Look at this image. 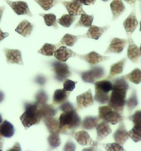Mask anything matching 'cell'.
Listing matches in <instances>:
<instances>
[{
  "instance_id": "cell-55",
  "label": "cell",
  "mask_w": 141,
  "mask_h": 151,
  "mask_svg": "<svg viewBox=\"0 0 141 151\" xmlns=\"http://www.w3.org/2000/svg\"><path fill=\"white\" fill-rule=\"evenodd\" d=\"M2 137H2V134H1V133H0V139H1V138H2Z\"/></svg>"
},
{
  "instance_id": "cell-45",
  "label": "cell",
  "mask_w": 141,
  "mask_h": 151,
  "mask_svg": "<svg viewBox=\"0 0 141 151\" xmlns=\"http://www.w3.org/2000/svg\"><path fill=\"white\" fill-rule=\"evenodd\" d=\"M34 81L36 83L38 84L40 86H43L46 84V78L44 76L40 75L36 76Z\"/></svg>"
},
{
  "instance_id": "cell-41",
  "label": "cell",
  "mask_w": 141,
  "mask_h": 151,
  "mask_svg": "<svg viewBox=\"0 0 141 151\" xmlns=\"http://www.w3.org/2000/svg\"><path fill=\"white\" fill-rule=\"evenodd\" d=\"M128 119L132 121L134 125L141 126V110L135 111L132 115L128 117Z\"/></svg>"
},
{
  "instance_id": "cell-27",
  "label": "cell",
  "mask_w": 141,
  "mask_h": 151,
  "mask_svg": "<svg viewBox=\"0 0 141 151\" xmlns=\"http://www.w3.org/2000/svg\"><path fill=\"white\" fill-rule=\"evenodd\" d=\"M15 132L13 124L7 120H4L0 124V133L3 137L11 138Z\"/></svg>"
},
{
  "instance_id": "cell-48",
  "label": "cell",
  "mask_w": 141,
  "mask_h": 151,
  "mask_svg": "<svg viewBox=\"0 0 141 151\" xmlns=\"http://www.w3.org/2000/svg\"><path fill=\"white\" fill-rule=\"evenodd\" d=\"M9 36V34L8 33H4L3 32L0 28V42L4 40L5 38Z\"/></svg>"
},
{
  "instance_id": "cell-17",
  "label": "cell",
  "mask_w": 141,
  "mask_h": 151,
  "mask_svg": "<svg viewBox=\"0 0 141 151\" xmlns=\"http://www.w3.org/2000/svg\"><path fill=\"white\" fill-rule=\"evenodd\" d=\"M96 131L97 134L96 141L98 143L105 138L112 132V129L109 123L105 121H103L100 123L98 124L96 127Z\"/></svg>"
},
{
  "instance_id": "cell-18",
  "label": "cell",
  "mask_w": 141,
  "mask_h": 151,
  "mask_svg": "<svg viewBox=\"0 0 141 151\" xmlns=\"http://www.w3.org/2000/svg\"><path fill=\"white\" fill-rule=\"evenodd\" d=\"M77 54L65 46H61L58 48L54 54V57L62 62H66L69 58L74 57Z\"/></svg>"
},
{
  "instance_id": "cell-28",
  "label": "cell",
  "mask_w": 141,
  "mask_h": 151,
  "mask_svg": "<svg viewBox=\"0 0 141 151\" xmlns=\"http://www.w3.org/2000/svg\"><path fill=\"white\" fill-rule=\"evenodd\" d=\"M70 91H66L64 89H57L55 90L53 96V104L55 105L61 104L66 102L68 98Z\"/></svg>"
},
{
  "instance_id": "cell-59",
  "label": "cell",
  "mask_w": 141,
  "mask_h": 151,
  "mask_svg": "<svg viewBox=\"0 0 141 151\" xmlns=\"http://www.w3.org/2000/svg\"><path fill=\"white\" fill-rule=\"evenodd\" d=\"M138 1H141V0H138Z\"/></svg>"
},
{
  "instance_id": "cell-3",
  "label": "cell",
  "mask_w": 141,
  "mask_h": 151,
  "mask_svg": "<svg viewBox=\"0 0 141 151\" xmlns=\"http://www.w3.org/2000/svg\"><path fill=\"white\" fill-rule=\"evenodd\" d=\"M40 105H41L36 101L24 103L25 111L20 117V120L26 129L33 125L39 124L42 120L41 116L38 112Z\"/></svg>"
},
{
  "instance_id": "cell-54",
  "label": "cell",
  "mask_w": 141,
  "mask_h": 151,
  "mask_svg": "<svg viewBox=\"0 0 141 151\" xmlns=\"http://www.w3.org/2000/svg\"><path fill=\"white\" fill-rule=\"evenodd\" d=\"M2 122H3V119H2V116H1V114H0V124H1Z\"/></svg>"
},
{
  "instance_id": "cell-7",
  "label": "cell",
  "mask_w": 141,
  "mask_h": 151,
  "mask_svg": "<svg viewBox=\"0 0 141 151\" xmlns=\"http://www.w3.org/2000/svg\"><path fill=\"white\" fill-rule=\"evenodd\" d=\"M54 78L56 80L62 82L71 76V72L68 65L65 62L60 61H53L51 63Z\"/></svg>"
},
{
  "instance_id": "cell-23",
  "label": "cell",
  "mask_w": 141,
  "mask_h": 151,
  "mask_svg": "<svg viewBox=\"0 0 141 151\" xmlns=\"http://www.w3.org/2000/svg\"><path fill=\"white\" fill-rule=\"evenodd\" d=\"M33 28L34 26L31 23L24 19L18 24L15 31L22 36L26 37L31 35Z\"/></svg>"
},
{
  "instance_id": "cell-22",
  "label": "cell",
  "mask_w": 141,
  "mask_h": 151,
  "mask_svg": "<svg viewBox=\"0 0 141 151\" xmlns=\"http://www.w3.org/2000/svg\"><path fill=\"white\" fill-rule=\"evenodd\" d=\"M110 6L113 13V20L118 18L126 9L122 0H113L110 4Z\"/></svg>"
},
{
  "instance_id": "cell-6",
  "label": "cell",
  "mask_w": 141,
  "mask_h": 151,
  "mask_svg": "<svg viewBox=\"0 0 141 151\" xmlns=\"http://www.w3.org/2000/svg\"><path fill=\"white\" fill-rule=\"evenodd\" d=\"M79 74L84 82L95 84L97 80L100 79L105 76V73L104 67L96 65L92 66L88 70L80 72Z\"/></svg>"
},
{
  "instance_id": "cell-51",
  "label": "cell",
  "mask_w": 141,
  "mask_h": 151,
  "mask_svg": "<svg viewBox=\"0 0 141 151\" xmlns=\"http://www.w3.org/2000/svg\"><path fill=\"white\" fill-rule=\"evenodd\" d=\"M4 94L2 91H0V104L4 101Z\"/></svg>"
},
{
  "instance_id": "cell-19",
  "label": "cell",
  "mask_w": 141,
  "mask_h": 151,
  "mask_svg": "<svg viewBox=\"0 0 141 151\" xmlns=\"http://www.w3.org/2000/svg\"><path fill=\"white\" fill-rule=\"evenodd\" d=\"M60 3L63 5L67 10L68 14L72 16H79L85 14L82 6L73 2H67L60 0Z\"/></svg>"
},
{
  "instance_id": "cell-42",
  "label": "cell",
  "mask_w": 141,
  "mask_h": 151,
  "mask_svg": "<svg viewBox=\"0 0 141 151\" xmlns=\"http://www.w3.org/2000/svg\"><path fill=\"white\" fill-rule=\"evenodd\" d=\"M77 83V81H74L67 79L63 83V89L67 91H72L75 89V84Z\"/></svg>"
},
{
  "instance_id": "cell-58",
  "label": "cell",
  "mask_w": 141,
  "mask_h": 151,
  "mask_svg": "<svg viewBox=\"0 0 141 151\" xmlns=\"http://www.w3.org/2000/svg\"><path fill=\"white\" fill-rule=\"evenodd\" d=\"M140 50H141V47H140Z\"/></svg>"
},
{
  "instance_id": "cell-47",
  "label": "cell",
  "mask_w": 141,
  "mask_h": 151,
  "mask_svg": "<svg viewBox=\"0 0 141 151\" xmlns=\"http://www.w3.org/2000/svg\"><path fill=\"white\" fill-rule=\"evenodd\" d=\"M8 151H22L21 148V146L19 145V143L18 142H17L14 144V145L13 146L12 148L9 149Z\"/></svg>"
},
{
  "instance_id": "cell-21",
  "label": "cell",
  "mask_w": 141,
  "mask_h": 151,
  "mask_svg": "<svg viewBox=\"0 0 141 151\" xmlns=\"http://www.w3.org/2000/svg\"><path fill=\"white\" fill-rule=\"evenodd\" d=\"M58 109H56L53 105H40L38 112L40 115L41 116L42 119L43 120L46 117H53L57 114Z\"/></svg>"
},
{
  "instance_id": "cell-60",
  "label": "cell",
  "mask_w": 141,
  "mask_h": 151,
  "mask_svg": "<svg viewBox=\"0 0 141 151\" xmlns=\"http://www.w3.org/2000/svg\"><path fill=\"white\" fill-rule=\"evenodd\" d=\"M5 1H6V0H5Z\"/></svg>"
},
{
  "instance_id": "cell-44",
  "label": "cell",
  "mask_w": 141,
  "mask_h": 151,
  "mask_svg": "<svg viewBox=\"0 0 141 151\" xmlns=\"http://www.w3.org/2000/svg\"><path fill=\"white\" fill-rule=\"evenodd\" d=\"M75 145L73 141L68 140L66 142L65 146L63 148V151H75Z\"/></svg>"
},
{
  "instance_id": "cell-12",
  "label": "cell",
  "mask_w": 141,
  "mask_h": 151,
  "mask_svg": "<svg viewBox=\"0 0 141 151\" xmlns=\"http://www.w3.org/2000/svg\"><path fill=\"white\" fill-rule=\"evenodd\" d=\"M127 40H126L114 38L111 41L110 45L104 54L111 53H120L123 51V49L127 45Z\"/></svg>"
},
{
  "instance_id": "cell-9",
  "label": "cell",
  "mask_w": 141,
  "mask_h": 151,
  "mask_svg": "<svg viewBox=\"0 0 141 151\" xmlns=\"http://www.w3.org/2000/svg\"><path fill=\"white\" fill-rule=\"evenodd\" d=\"M7 4L12 9L14 12L18 15H28L32 17V14L30 11L27 3L24 1H18L16 2L6 0Z\"/></svg>"
},
{
  "instance_id": "cell-53",
  "label": "cell",
  "mask_w": 141,
  "mask_h": 151,
  "mask_svg": "<svg viewBox=\"0 0 141 151\" xmlns=\"http://www.w3.org/2000/svg\"><path fill=\"white\" fill-rule=\"evenodd\" d=\"M71 1H72V2H75V4H77L80 5V6H83V4H82V3L81 0H71Z\"/></svg>"
},
{
  "instance_id": "cell-20",
  "label": "cell",
  "mask_w": 141,
  "mask_h": 151,
  "mask_svg": "<svg viewBox=\"0 0 141 151\" xmlns=\"http://www.w3.org/2000/svg\"><path fill=\"white\" fill-rule=\"evenodd\" d=\"M72 136L75 137L76 141L81 146H91L95 142L90 138L89 134L85 131H80L75 132Z\"/></svg>"
},
{
  "instance_id": "cell-50",
  "label": "cell",
  "mask_w": 141,
  "mask_h": 151,
  "mask_svg": "<svg viewBox=\"0 0 141 151\" xmlns=\"http://www.w3.org/2000/svg\"><path fill=\"white\" fill-rule=\"evenodd\" d=\"M5 6H2L0 7V22H1V19L2 18V14L4 12V9H5Z\"/></svg>"
},
{
  "instance_id": "cell-10",
  "label": "cell",
  "mask_w": 141,
  "mask_h": 151,
  "mask_svg": "<svg viewBox=\"0 0 141 151\" xmlns=\"http://www.w3.org/2000/svg\"><path fill=\"white\" fill-rule=\"evenodd\" d=\"M80 59L85 61L86 62L90 64V65H96L99 63L107 60L110 59L109 56H103L100 54L98 53L97 52L93 51L90 53L84 55H79L77 54Z\"/></svg>"
},
{
  "instance_id": "cell-14",
  "label": "cell",
  "mask_w": 141,
  "mask_h": 151,
  "mask_svg": "<svg viewBox=\"0 0 141 151\" xmlns=\"http://www.w3.org/2000/svg\"><path fill=\"white\" fill-rule=\"evenodd\" d=\"M109 28V26L100 27L92 25L89 27V28L88 29L87 33L85 35L82 36H78V38H88L98 40L103 35V33L108 29Z\"/></svg>"
},
{
  "instance_id": "cell-43",
  "label": "cell",
  "mask_w": 141,
  "mask_h": 151,
  "mask_svg": "<svg viewBox=\"0 0 141 151\" xmlns=\"http://www.w3.org/2000/svg\"><path fill=\"white\" fill-rule=\"evenodd\" d=\"M75 109L74 105L69 101H66L61 104L59 106L57 107V109L60 111H69L70 110Z\"/></svg>"
},
{
  "instance_id": "cell-57",
  "label": "cell",
  "mask_w": 141,
  "mask_h": 151,
  "mask_svg": "<svg viewBox=\"0 0 141 151\" xmlns=\"http://www.w3.org/2000/svg\"><path fill=\"white\" fill-rule=\"evenodd\" d=\"M103 1H104V2H107V1H109V0H102Z\"/></svg>"
},
{
  "instance_id": "cell-15",
  "label": "cell",
  "mask_w": 141,
  "mask_h": 151,
  "mask_svg": "<svg viewBox=\"0 0 141 151\" xmlns=\"http://www.w3.org/2000/svg\"><path fill=\"white\" fill-rule=\"evenodd\" d=\"M4 53L8 63L18 64L23 65L21 52L17 49H4Z\"/></svg>"
},
{
  "instance_id": "cell-13",
  "label": "cell",
  "mask_w": 141,
  "mask_h": 151,
  "mask_svg": "<svg viewBox=\"0 0 141 151\" xmlns=\"http://www.w3.org/2000/svg\"><path fill=\"white\" fill-rule=\"evenodd\" d=\"M113 138L115 142L123 146L130 138L125 124L122 121L120 122L119 127L113 134Z\"/></svg>"
},
{
  "instance_id": "cell-2",
  "label": "cell",
  "mask_w": 141,
  "mask_h": 151,
  "mask_svg": "<svg viewBox=\"0 0 141 151\" xmlns=\"http://www.w3.org/2000/svg\"><path fill=\"white\" fill-rule=\"evenodd\" d=\"M59 119V132L73 136L75 131L79 127L82 120L75 109L63 112Z\"/></svg>"
},
{
  "instance_id": "cell-25",
  "label": "cell",
  "mask_w": 141,
  "mask_h": 151,
  "mask_svg": "<svg viewBox=\"0 0 141 151\" xmlns=\"http://www.w3.org/2000/svg\"><path fill=\"white\" fill-rule=\"evenodd\" d=\"M100 121L99 117L98 116H87L85 117L81 122V128L84 129L91 130L95 129L98 122Z\"/></svg>"
},
{
  "instance_id": "cell-5",
  "label": "cell",
  "mask_w": 141,
  "mask_h": 151,
  "mask_svg": "<svg viewBox=\"0 0 141 151\" xmlns=\"http://www.w3.org/2000/svg\"><path fill=\"white\" fill-rule=\"evenodd\" d=\"M99 119L106 121L110 124H116L122 121L125 117L118 112L108 106H101L99 107Z\"/></svg>"
},
{
  "instance_id": "cell-34",
  "label": "cell",
  "mask_w": 141,
  "mask_h": 151,
  "mask_svg": "<svg viewBox=\"0 0 141 151\" xmlns=\"http://www.w3.org/2000/svg\"><path fill=\"white\" fill-rule=\"evenodd\" d=\"M56 50V46L52 44L45 43L41 48L39 51L38 53L41 54L46 56H53L54 55L55 51Z\"/></svg>"
},
{
  "instance_id": "cell-16",
  "label": "cell",
  "mask_w": 141,
  "mask_h": 151,
  "mask_svg": "<svg viewBox=\"0 0 141 151\" xmlns=\"http://www.w3.org/2000/svg\"><path fill=\"white\" fill-rule=\"evenodd\" d=\"M138 22L137 19L135 12H132L123 23V27L128 37H131L132 33L135 31L138 26Z\"/></svg>"
},
{
  "instance_id": "cell-39",
  "label": "cell",
  "mask_w": 141,
  "mask_h": 151,
  "mask_svg": "<svg viewBox=\"0 0 141 151\" xmlns=\"http://www.w3.org/2000/svg\"><path fill=\"white\" fill-rule=\"evenodd\" d=\"M35 100L36 102L39 105H45L48 102V96L47 93L43 90H40L35 94Z\"/></svg>"
},
{
  "instance_id": "cell-32",
  "label": "cell",
  "mask_w": 141,
  "mask_h": 151,
  "mask_svg": "<svg viewBox=\"0 0 141 151\" xmlns=\"http://www.w3.org/2000/svg\"><path fill=\"white\" fill-rule=\"evenodd\" d=\"M93 19V15H88L87 14H82L79 21L75 25V28L77 27H90L92 26Z\"/></svg>"
},
{
  "instance_id": "cell-29",
  "label": "cell",
  "mask_w": 141,
  "mask_h": 151,
  "mask_svg": "<svg viewBox=\"0 0 141 151\" xmlns=\"http://www.w3.org/2000/svg\"><path fill=\"white\" fill-rule=\"evenodd\" d=\"M123 76L126 80H129L135 84H139L141 83V70L139 68H135L131 72Z\"/></svg>"
},
{
  "instance_id": "cell-26",
  "label": "cell",
  "mask_w": 141,
  "mask_h": 151,
  "mask_svg": "<svg viewBox=\"0 0 141 151\" xmlns=\"http://www.w3.org/2000/svg\"><path fill=\"white\" fill-rule=\"evenodd\" d=\"M43 122L50 133L59 132V119L58 118L53 117H46L43 119Z\"/></svg>"
},
{
  "instance_id": "cell-30",
  "label": "cell",
  "mask_w": 141,
  "mask_h": 151,
  "mask_svg": "<svg viewBox=\"0 0 141 151\" xmlns=\"http://www.w3.org/2000/svg\"><path fill=\"white\" fill-rule=\"evenodd\" d=\"M138 100L136 90V89H133L131 93V95L126 101V105L127 106L128 110L130 112H131L135 107L138 106Z\"/></svg>"
},
{
  "instance_id": "cell-37",
  "label": "cell",
  "mask_w": 141,
  "mask_h": 151,
  "mask_svg": "<svg viewBox=\"0 0 141 151\" xmlns=\"http://www.w3.org/2000/svg\"><path fill=\"white\" fill-rule=\"evenodd\" d=\"M44 10L48 11L60 2V0H34Z\"/></svg>"
},
{
  "instance_id": "cell-31",
  "label": "cell",
  "mask_w": 141,
  "mask_h": 151,
  "mask_svg": "<svg viewBox=\"0 0 141 151\" xmlns=\"http://www.w3.org/2000/svg\"><path fill=\"white\" fill-rule=\"evenodd\" d=\"M50 150H53L60 146L61 144L59 132L50 133L48 138Z\"/></svg>"
},
{
  "instance_id": "cell-36",
  "label": "cell",
  "mask_w": 141,
  "mask_h": 151,
  "mask_svg": "<svg viewBox=\"0 0 141 151\" xmlns=\"http://www.w3.org/2000/svg\"><path fill=\"white\" fill-rule=\"evenodd\" d=\"M128 136L135 142L141 141V126L134 125L133 127L128 131Z\"/></svg>"
},
{
  "instance_id": "cell-40",
  "label": "cell",
  "mask_w": 141,
  "mask_h": 151,
  "mask_svg": "<svg viewBox=\"0 0 141 151\" xmlns=\"http://www.w3.org/2000/svg\"><path fill=\"white\" fill-rule=\"evenodd\" d=\"M103 147L105 149L106 151H125L123 147L120 144L117 142L113 143H107V144H103Z\"/></svg>"
},
{
  "instance_id": "cell-56",
  "label": "cell",
  "mask_w": 141,
  "mask_h": 151,
  "mask_svg": "<svg viewBox=\"0 0 141 151\" xmlns=\"http://www.w3.org/2000/svg\"><path fill=\"white\" fill-rule=\"evenodd\" d=\"M140 31L141 32V22H140Z\"/></svg>"
},
{
  "instance_id": "cell-8",
  "label": "cell",
  "mask_w": 141,
  "mask_h": 151,
  "mask_svg": "<svg viewBox=\"0 0 141 151\" xmlns=\"http://www.w3.org/2000/svg\"><path fill=\"white\" fill-rule=\"evenodd\" d=\"M94 104L91 89H89L87 92L82 93L77 96V111H79L88 107L91 106Z\"/></svg>"
},
{
  "instance_id": "cell-49",
  "label": "cell",
  "mask_w": 141,
  "mask_h": 151,
  "mask_svg": "<svg viewBox=\"0 0 141 151\" xmlns=\"http://www.w3.org/2000/svg\"><path fill=\"white\" fill-rule=\"evenodd\" d=\"M124 1H126V2H127L128 4H130L132 7L135 8V3H136V0H124Z\"/></svg>"
},
{
  "instance_id": "cell-11",
  "label": "cell",
  "mask_w": 141,
  "mask_h": 151,
  "mask_svg": "<svg viewBox=\"0 0 141 151\" xmlns=\"http://www.w3.org/2000/svg\"><path fill=\"white\" fill-rule=\"evenodd\" d=\"M127 41L128 43L127 53L128 58L132 62L137 63L141 56V50L140 48L134 43L131 37H129Z\"/></svg>"
},
{
  "instance_id": "cell-33",
  "label": "cell",
  "mask_w": 141,
  "mask_h": 151,
  "mask_svg": "<svg viewBox=\"0 0 141 151\" xmlns=\"http://www.w3.org/2000/svg\"><path fill=\"white\" fill-rule=\"evenodd\" d=\"M77 17L75 16H72L69 14H63L61 17L57 20L58 23L61 24L63 27H70V25L74 22Z\"/></svg>"
},
{
  "instance_id": "cell-1",
  "label": "cell",
  "mask_w": 141,
  "mask_h": 151,
  "mask_svg": "<svg viewBox=\"0 0 141 151\" xmlns=\"http://www.w3.org/2000/svg\"><path fill=\"white\" fill-rule=\"evenodd\" d=\"M111 82L113 88L108 105L121 115H122L124 107L126 105L127 92L130 89L129 84L123 76L113 79Z\"/></svg>"
},
{
  "instance_id": "cell-52",
  "label": "cell",
  "mask_w": 141,
  "mask_h": 151,
  "mask_svg": "<svg viewBox=\"0 0 141 151\" xmlns=\"http://www.w3.org/2000/svg\"><path fill=\"white\" fill-rule=\"evenodd\" d=\"M4 143V139L2 138L0 139V151H3Z\"/></svg>"
},
{
  "instance_id": "cell-24",
  "label": "cell",
  "mask_w": 141,
  "mask_h": 151,
  "mask_svg": "<svg viewBox=\"0 0 141 151\" xmlns=\"http://www.w3.org/2000/svg\"><path fill=\"white\" fill-rule=\"evenodd\" d=\"M126 60H127L126 58H123L119 62L113 64L110 68V73L108 76V78L105 79L110 80L113 77H114L115 76H118L122 73Z\"/></svg>"
},
{
  "instance_id": "cell-46",
  "label": "cell",
  "mask_w": 141,
  "mask_h": 151,
  "mask_svg": "<svg viewBox=\"0 0 141 151\" xmlns=\"http://www.w3.org/2000/svg\"><path fill=\"white\" fill-rule=\"evenodd\" d=\"M83 5L90 6L94 5L96 1V0H81Z\"/></svg>"
},
{
  "instance_id": "cell-35",
  "label": "cell",
  "mask_w": 141,
  "mask_h": 151,
  "mask_svg": "<svg viewBox=\"0 0 141 151\" xmlns=\"http://www.w3.org/2000/svg\"><path fill=\"white\" fill-rule=\"evenodd\" d=\"M78 38L77 36L71 35L70 34H66L63 37L60 43L57 45V46H58L59 45H64L68 47H72L77 42Z\"/></svg>"
},
{
  "instance_id": "cell-4",
  "label": "cell",
  "mask_w": 141,
  "mask_h": 151,
  "mask_svg": "<svg viewBox=\"0 0 141 151\" xmlns=\"http://www.w3.org/2000/svg\"><path fill=\"white\" fill-rule=\"evenodd\" d=\"M95 84V95L94 99L100 104H108L110 95L109 93L113 88V83L109 80H100L96 81Z\"/></svg>"
},
{
  "instance_id": "cell-38",
  "label": "cell",
  "mask_w": 141,
  "mask_h": 151,
  "mask_svg": "<svg viewBox=\"0 0 141 151\" xmlns=\"http://www.w3.org/2000/svg\"><path fill=\"white\" fill-rule=\"evenodd\" d=\"M39 15L44 18L45 23L48 26H53L56 28H58L56 17L54 14H40Z\"/></svg>"
}]
</instances>
